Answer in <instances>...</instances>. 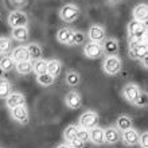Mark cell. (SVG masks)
I'll return each instance as SVG.
<instances>
[{
	"mask_svg": "<svg viewBox=\"0 0 148 148\" xmlns=\"http://www.w3.org/2000/svg\"><path fill=\"white\" fill-rule=\"evenodd\" d=\"M65 104L70 109H79L82 105V97L77 90H70L65 96Z\"/></svg>",
	"mask_w": 148,
	"mask_h": 148,
	"instance_id": "11",
	"label": "cell"
},
{
	"mask_svg": "<svg viewBox=\"0 0 148 148\" xmlns=\"http://www.w3.org/2000/svg\"><path fill=\"white\" fill-rule=\"evenodd\" d=\"M27 50L30 54V59L31 61H36V59L42 58V47L38 43H30L27 45Z\"/></svg>",
	"mask_w": 148,
	"mask_h": 148,
	"instance_id": "25",
	"label": "cell"
},
{
	"mask_svg": "<svg viewBox=\"0 0 148 148\" xmlns=\"http://www.w3.org/2000/svg\"><path fill=\"white\" fill-rule=\"evenodd\" d=\"M116 128L120 131V132H123V131H125V129H129L132 128V119L129 116H127V114H121V116L117 117L116 120Z\"/></svg>",
	"mask_w": 148,
	"mask_h": 148,
	"instance_id": "22",
	"label": "cell"
},
{
	"mask_svg": "<svg viewBox=\"0 0 148 148\" xmlns=\"http://www.w3.org/2000/svg\"><path fill=\"white\" fill-rule=\"evenodd\" d=\"M140 62L143 63V67H144V69H147V67H148V55L143 57V58L140 59Z\"/></svg>",
	"mask_w": 148,
	"mask_h": 148,
	"instance_id": "37",
	"label": "cell"
},
{
	"mask_svg": "<svg viewBox=\"0 0 148 148\" xmlns=\"http://www.w3.org/2000/svg\"><path fill=\"white\" fill-rule=\"evenodd\" d=\"M69 144H70L71 148H84V147H85V143H84L82 140H79L77 136L74 137V139L70 141V143H69Z\"/></svg>",
	"mask_w": 148,
	"mask_h": 148,
	"instance_id": "36",
	"label": "cell"
},
{
	"mask_svg": "<svg viewBox=\"0 0 148 148\" xmlns=\"http://www.w3.org/2000/svg\"><path fill=\"white\" fill-rule=\"evenodd\" d=\"M132 15H133V20L145 24L147 23V20H148V7H147V4H144V3L137 4L136 7L133 8Z\"/></svg>",
	"mask_w": 148,
	"mask_h": 148,
	"instance_id": "15",
	"label": "cell"
},
{
	"mask_svg": "<svg viewBox=\"0 0 148 148\" xmlns=\"http://www.w3.org/2000/svg\"><path fill=\"white\" fill-rule=\"evenodd\" d=\"M15 69L19 74H23V75H27L32 71V61L28 59V61H22V62H16L15 63Z\"/></svg>",
	"mask_w": 148,
	"mask_h": 148,
	"instance_id": "23",
	"label": "cell"
},
{
	"mask_svg": "<svg viewBox=\"0 0 148 148\" xmlns=\"http://www.w3.org/2000/svg\"><path fill=\"white\" fill-rule=\"evenodd\" d=\"M11 53V39L5 36H0V54L7 55Z\"/></svg>",
	"mask_w": 148,
	"mask_h": 148,
	"instance_id": "32",
	"label": "cell"
},
{
	"mask_svg": "<svg viewBox=\"0 0 148 148\" xmlns=\"http://www.w3.org/2000/svg\"><path fill=\"white\" fill-rule=\"evenodd\" d=\"M65 82H66L69 86L74 88V86H77L79 82H81V75L79 73L75 70H70L66 73V77H65Z\"/></svg>",
	"mask_w": 148,
	"mask_h": 148,
	"instance_id": "24",
	"label": "cell"
},
{
	"mask_svg": "<svg viewBox=\"0 0 148 148\" xmlns=\"http://www.w3.org/2000/svg\"><path fill=\"white\" fill-rule=\"evenodd\" d=\"M12 92V86L11 84H10V81H8L7 78H0V98H3V100H5V98L10 96V93Z\"/></svg>",
	"mask_w": 148,
	"mask_h": 148,
	"instance_id": "27",
	"label": "cell"
},
{
	"mask_svg": "<svg viewBox=\"0 0 148 148\" xmlns=\"http://www.w3.org/2000/svg\"><path fill=\"white\" fill-rule=\"evenodd\" d=\"M123 62L117 55H106L104 62H102V70L108 75H116L121 71Z\"/></svg>",
	"mask_w": 148,
	"mask_h": 148,
	"instance_id": "2",
	"label": "cell"
},
{
	"mask_svg": "<svg viewBox=\"0 0 148 148\" xmlns=\"http://www.w3.org/2000/svg\"><path fill=\"white\" fill-rule=\"evenodd\" d=\"M61 70H62V62L59 59H50V61H47V73L50 75L57 78L61 74Z\"/></svg>",
	"mask_w": 148,
	"mask_h": 148,
	"instance_id": "20",
	"label": "cell"
},
{
	"mask_svg": "<svg viewBox=\"0 0 148 148\" xmlns=\"http://www.w3.org/2000/svg\"><path fill=\"white\" fill-rule=\"evenodd\" d=\"M84 54H85V57H88L90 59L101 58L102 55H104L102 46L100 43H94V42L85 43V46H84Z\"/></svg>",
	"mask_w": 148,
	"mask_h": 148,
	"instance_id": "8",
	"label": "cell"
},
{
	"mask_svg": "<svg viewBox=\"0 0 148 148\" xmlns=\"http://www.w3.org/2000/svg\"><path fill=\"white\" fill-rule=\"evenodd\" d=\"M108 1H109L110 4H117V3H120L121 0H108Z\"/></svg>",
	"mask_w": 148,
	"mask_h": 148,
	"instance_id": "39",
	"label": "cell"
},
{
	"mask_svg": "<svg viewBox=\"0 0 148 148\" xmlns=\"http://www.w3.org/2000/svg\"><path fill=\"white\" fill-rule=\"evenodd\" d=\"M145 55H148L147 42H143V40H129V57L131 58L140 61Z\"/></svg>",
	"mask_w": 148,
	"mask_h": 148,
	"instance_id": "3",
	"label": "cell"
},
{
	"mask_svg": "<svg viewBox=\"0 0 148 148\" xmlns=\"http://www.w3.org/2000/svg\"><path fill=\"white\" fill-rule=\"evenodd\" d=\"M139 137H140L139 132L133 128L125 129V131H123V132L120 133L121 141H123L125 145H128V147H133V145L139 144Z\"/></svg>",
	"mask_w": 148,
	"mask_h": 148,
	"instance_id": "9",
	"label": "cell"
},
{
	"mask_svg": "<svg viewBox=\"0 0 148 148\" xmlns=\"http://www.w3.org/2000/svg\"><path fill=\"white\" fill-rule=\"evenodd\" d=\"M147 102H148L147 93H145V92H140V93H139V96L136 97V100H135L132 104L135 106H139V108H141V106H147Z\"/></svg>",
	"mask_w": 148,
	"mask_h": 148,
	"instance_id": "33",
	"label": "cell"
},
{
	"mask_svg": "<svg viewBox=\"0 0 148 148\" xmlns=\"http://www.w3.org/2000/svg\"><path fill=\"white\" fill-rule=\"evenodd\" d=\"M59 16L63 22L66 23H73L77 20V18L79 16V8L74 4H66L59 10Z\"/></svg>",
	"mask_w": 148,
	"mask_h": 148,
	"instance_id": "5",
	"label": "cell"
},
{
	"mask_svg": "<svg viewBox=\"0 0 148 148\" xmlns=\"http://www.w3.org/2000/svg\"><path fill=\"white\" fill-rule=\"evenodd\" d=\"M5 104H7V106L10 109L19 105H26V97L22 93H19V92H11L10 96L5 98Z\"/></svg>",
	"mask_w": 148,
	"mask_h": 148,
	"instance_id": "14",
	"label": "cell"
},
{
	"mask_svg": "<svg viewBox=\"0 0 148 148\" xmlns=\"http://www.w3.org/2000/svg\"><path fill=\"white\" fill-rule=\"evenodd\" d=\"M10 54H11L12 59H14L15 62H22V61H28V59H30L27 46H24V45H20V46L15 47Z\"/></svg>",
	"mask_w": 148,
	"mask_h": 148,
	"instance_id": "17",
	"label": "cell"
},
{
	"mask_svg": "<svg viewBox=\"0 0 148 148\" xmlns=\"http://www.w3.org/2000/svg\"><path fill=\"white\" fill-rule=\"evenodd\" d=\"M89 141L93 143L94 145L105 144V141H104V129L100 128L98 125L92 129H89Z\"/></svg>",
	"mask_w": 148,
	"mask_h": 148,
	"instance_id": "18",
	"label": "cell"
},
{
	"mask_svg": "<svg viewBox=\"0 0 148 148\" xmlns=\"http://www.w3.org/2000/svg\"><path fill=\"white\" fill-rule=\"evenodd\" d=\"M104 141L105 144L113 145L120 141V131L116 127H109V128L104 129Z\"/></svg>",
	"mask_w": 148,
	"mask_h": 148,
	"instance_id": "16",
	"label": "cell"
},
{
	"mask_svg": "<svg viewBox=\"0 0 148 148\" xmlns=\"http://www.w3.org/2000/svg\"><path fill=\"white\" fill-rule=\"evenodd\" d=\"M101 46L105 55H117L119 53V40L116 38H105Z\"/></svg>",
	"mask_w": 148,
	"mask_h": 148,
	"instance_id": "12",
	"label": "cell"
},
{
	"mask_svg": "<svg viewBox=\"0 0 148 148\" xmlns=\"http://www.w3.org/2000/svg\"><path fill=\"white\" fill-rule=\"evenodd\" d=\"M73 31L74 30H71V28H69V27L61 28V30L57 32V40H58L59 43H62V45H67V46H69L70 38H71V35H73Z\"/></svg>",
	"mask_w": 148,
	"mask_h": 148,
	"instance_id": "21",
	"label": "cell"
},
{
	"mask_svg": "<svg viewBox=\"0 0 148 148\" xmlns=\"http://www.w3.org/2000/svg\"><path fill=\"white\" fill-rule=\"evenodd\" d=\"M100 117L94 110H86L79 116V127L85 129H92L98 125Z\"/></svg>",
	"mask_w": 148,
	"mask_h": 148,
	"instance_id": "4",
	"label": "cell"
},
{
	"mask_svg": "<svg viewBox=\"0 0 148 148\" xmlns=\"http://www.w3.org/2000/svg\"><path fill=\"white\" fill-rule=\"evenodd\" d=\"M57 148H71V147H70V144H69V143H62V144H59Z\"/></svg>",
	"mask_w": 148,
	"mask_h": 148,
	"instance_id": "38",
	"label": "cell"
},
{
	"mask_svg": "<svg viewBox=\"0 0 148 148\" xmlns=\"http://www.w3.org/2000/svg\"><path fill=\"white\" fill-rule=\"evenodd\" d=\"M32 71L39 75V74L47 73V61L46 59L39 58L36 61H32Z\"/></svg>",
	"mask_w": 148,
	"mask_h": 148,
	"instance_id": "28",
	"label": "cell"
},
{
	"mask_svg": "<svg viewBox=\"0 0 148 148\" xmlns=\"http://www.w3.org/2000/svg\"><path fill=\"white\" fill-rule=\"evenodd\" d=\"M139 144L143 148H148V132H143L139 137Z\"/></svg>",
	"mask_w": 148,
	"mask_h": 148,
	"instance_id": "35",
	"label": "cell"
},
{
	"mask_svg": "<svg viewBox=\"0 0 148 148\" xmlns=\"http://www.w3.org/2000/svg\"><path fill=\"white\" fill-rule=\"evenodd\" d=\"M11 117H12V120H15L16 123L23 124V125H26L28 123V120H30V114H28V110L26 108V105H19V106L12 108Z\"/></svg>",
	"mask_w": 148,
	"mask_h": 148,
	"instance_id": "10",
	"label": "cell"
},
{
	"mask_svg": "<svg viewBox=\"0 0 148 148\" xmlns=\"http://www.w3.org/2000/svg\"><path fill=\"white\" fill-rule=\"evenodd\" d=\"M128 38L129 40H143L147 42V26L144 23L132 20L128 23Z\"/></svg>",
	"mask_w": 148,
	"mask_h": 148,
	"instance_id": "1",
	"label": "cell"
},
{
	"mask_svg": "<svg viewBox=\"0 0 148 148\" xmlns=\"http://www.w3.org/2000/svg\"><path fill=\"white\" fill-rule=\"evenodd\" d=\"M88 38H89L90 42H94V43H100L101 45L102 40L106 38V32H105V28L100 26V24H92L88 31Z\"/></svg>",
	"mask_w": 148,
	"mask_h": 148,
	"instance_id": "7",
	"label": "cell"
},
{
	"mask_svg": "<svg viewBox=\"0 0 148 148\" xmlns=\"http://www.w3.org/2000/svg\"><path fill=\"white\" fill-rule=\"evenodd\" d=\"M139 93H140V88L136 84H127L124 86V89H123V97L131 104L136 100Z\"/></svg>",
	"mask_w": 148,
	"mask_h": 148,
	"instance_id": "13",
	"label": "cell"
},
{
	"mask_svg": "<svg viewBox=\"0 0 148 148\" xmlns=\"http://www.w3.org/2000/svg\"><path fill=\"white\" fill-rule=\"evenodd\" d=\"M27 23H28V18L23 11H12L8 15V24L12 28L23 27V26H27Z\"/></svg>",
	"mask_w": 148,
	"mask_h": 148,
	"instance_id": "6",
	"label": "cell"
},
{
	"mask_svg": "<svg viewBox=\"0 0 148 148\" xmlns=\"http://www.w3.org/2000/svg\"><path fill=\"white\" fill-rule=\"evenodd\" d=\"M12 38L18 40L20 43H24L27 42L28 38H30V32H28V28L27 26H23V27H15L12 28Z\"/></svg>",
	"mask_w": 148,
	"mask_h": 148,
	"instance_id": "19",
	"label": "cell"
},
{
	"mask_svg": "<svg viewBox=\"0 0 148 148\" xmlns=\"http://www.w3.org/2000/svg\"><path fill=\"white\" fill-rule=\"evenodd\" d=\"M15 61L12 59L11 55H3L0 59V70L1 71H11L15 67Z\"/></svg>",
	"mask_w": 148,
	"mask_h": 148,
	"instance_id": "26",
	"label": "cell"
},
{
	"mask_svg": "<svg viewBox=\"0 0 148 148\" xmlns=\"http://www.w3.org/2000/svg\"><path fill=\"white\" fill-rule=\"evenodd\" d=\"M77 131H78L77 125L71 124V125H69V127H66L65 131H63V139H65V141H66V143H70L74 137L77 136Z\"/></svg>",
	"mask_w": 148,
	"mask_h": 148,
	"instance_id": "30",
	"label": "cell"
},
{
	"mask_svg": "<svg viewBox=\"0 0 148 148\" xmlns=\"http://www.w3.org/2000/svg\"><path fill=\"white\" fill-rule=\"evenodd\" d=\"M86 40V35L85 32L82 31H73V35L70 38V42H69V46H75V45H84Z\"/></svg>",
	"mask_w": 148,
	"mask_h": 148,
	"instance_id": "29",
	"label": "cell"
},
{
	"mask_svg": "<svg viewBox=\"0 0 148 148\" xmlns=\"http://www.w3.org/2000/svg\"><path fill=\"white\" fill-rule=\"evenodd\" d=\"M77 137L79 139V140H82L84 143H86V141L89 140V129H85V128H78L77 131Z\"/></svg>",
	"mask_w": 148,
	"mask_h": 148,
	"instance_id": "34",
	"label": "cell"
},
{
	"mask_svg": "<svg viewBox=\"0 0 148 148\" xmlns=\"http://www.w3.org/2000/svg\"><path fill=\"white\" fill-rule=\"evenodd\" d=\"M36 81H38L39 85L42 86H51L55 82V78L53 75H50L49 73H43L36 75Z\"/></svg>",
	"mask_w": 148,
	"mask_h": 148,
	"instance_id": "31",
	"label": "cell"
}]
</instances>
